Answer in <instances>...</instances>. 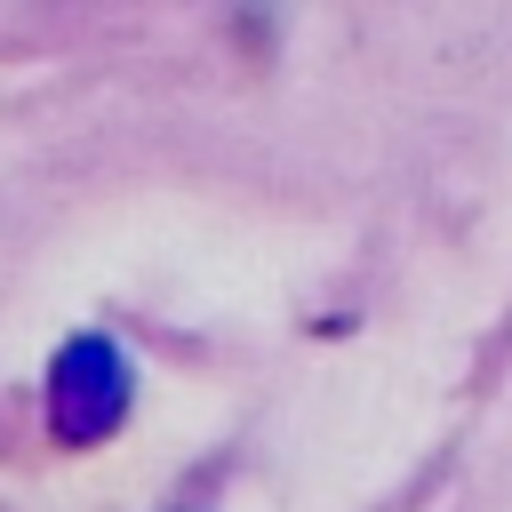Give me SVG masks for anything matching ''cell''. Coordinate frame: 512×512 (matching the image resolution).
<instances>
[{
	"label": "cell",
	"instance_id": "cell-1",
	"mask_svg": "<svg viewBox=\"0 0 512 512\" xmlns=\"http://www.w3.org/2000/svg\"><path fill=\"white\" fill-rule=\"evenodd\" d=\"M128 360H120V344H104V336H72L64 352H56V368H48V424H56V440H72V448H88V440H104L120 416H128Z\"/></svg>",
	"mask_w": 512,
	"mask_h": 512
}]
</instances>
